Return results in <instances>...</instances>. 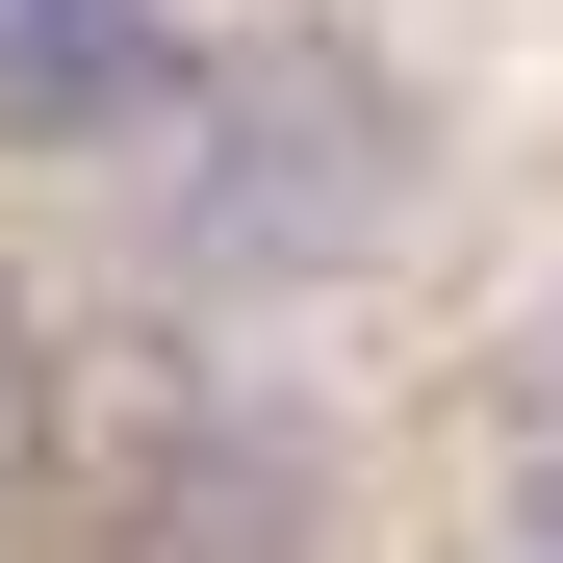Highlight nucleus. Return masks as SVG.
Listing matches in <instances>:
<instances>
[{
  "instance_id": "obj_1",
  "label": "nucleus",
  "mask_w": 563,
  "mask_h": 563,
  "mask_svg": "<svg viewBox=\"0 0 563 563\" xmlns=\"http://www.w3.org/2000/svg\"><path fill=\"white\" fill-rule=\"evenodd\" d=\"M435 231V77L358 26V0H282V26H206L179 52V103L129 129L103 179V256L154 333L256 358L282 308H333V282H385Z\"/></svg>"
},
{
  "instance_id": "obj_2",
  "label": "nucleus",
  "mask_w": 563,
  "mask_h": 563,
  "mask_svg": "<svg viewBox=\"0 0 563 563\" xmlns=\"http://www.w3.org/2000/svg\"><path fill=\"white\" fill-rule=\"evenodd\" d=\"M77 512H103V563H333V435H308V385L206 358L129 435L77 410Z\"/></svg>"
},
{
  "instance_id": "obj_3",
  "label": "nucleus",
  "mask_w": 563,
  "mask_h": 563,
  "mask_svg": "<svg viewBox=\"0 0 563 563\" xmlns=\"http://www.w3.org/2000/svg\"><path fill=\"white\" fill-rule=\"evenodd\" d=\"M179 52H206L179 0H0V179H129Z\"/></svg>"
},
{
  "instance_id": "obj_4",
  "label": "nucleus",
  "mask_w": 563,
  "mask_h": 563,
  "mask_svg": "<svg viewBox=\"0 0 563 563\" xmlns=\"http://www.w3.org/2000/svg\"><path fill=\"white\" fill-rule=\"evenodd\" d=\"M77 487V333H52V282L0 256V512H52Z\"/></svg>"
},
{
  "instance_id": "obj_5",
  "label": "nucleus",
  "mask_w": 563,
  "mask_h": 563,
  "mask_svg": "<svg viewBox=\"0 0 563 563\" xmlns=\"http://www.w3.org/2000/svg\"><path fill=\"white\" fill-rule=\"evenodd\" d=\"M512 563H563V410H538V461H512Z\"/></svg>"
}]
</instances>
